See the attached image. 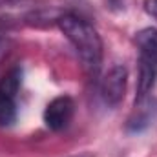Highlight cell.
Masks as SVG:
<instances>
[{"label":"cell","mask_w":157,"mask_h":157,"mask_svg":"<svg viewBox=\"0 0 157 157\" xmlns=\"http://www.w3.org/2000/svg\"><path fill=\"white\" fill-rule=\"evenodd\" d=\"M57 22H59V28L64 33V37L75 48L84 68L95 75L102 62V40L99 37L97 29L84 18L71 15V13L62 15Z\"/></svg>","instance_id":"6da1fadb"},{"label":"cell","mask_w":157,"mask_h":157,"mask_svg":"<svg viewBox=\"0 0 157 157\" xmlns=\"http://www.w3.org/2000/svg\"><path fill=\"white\" fill-rule=\"evenodd\" d=\"M146 11L154 18H157V0H146Z\"/></svg>","instance_id":"52a82bcc"},{"label":"cell","mask_w":157,"mask_h":157,"mask_svg":"<svg viewBox=\"0 0 157 157\" xmlns=\"http://www.w3.org/2000/svg\"><path fill=\"white\" fill-rule=\"evenodd\" d=\"M126 80H128V71L121 64L110 68L108 73L102 77V80H101V97L108 106H117L124 99Z\"/></svg>","instance_id":"277c9868"},{"label":"cell","mask_w":157,"mask_h":157,"mask_svg":"<svg viewBox=\"0 0 157 157\" xmlns=\"http://www.w3.org/2000/svg\"><path fill=\"white\" fill-rule=\"evenodd\" d=\"M80 157H88V155H80Z\"/></svg>","instance_id":"9c48e42d"},{"label":"cell","mask_w":157,"mask_h":157,"mask_svg":"<svg viewBox=\"0 0 157 157\" xmlns=\"http://www.w3.org/2000/svg\"><path fill=\"white\" fill-rule=\"evenodd\" d=\"M2 51H4V42L0 40V55H2Z\"/></svg>","instance_id":"ba28073f"},{"label":"cell","mask_w":157,"mask_h":157,"mask_svg":"<svg viewBox=\"0 0 157 157\" xmlns=\"http://www.w3.org/2000/svg\"><path fill=\"white\" fill-rule=\"evenodd\" d=\"M135 46L139 51V80L135 102L148 99L157 82V29L144 28L135 35Z\"/></svg>","instance_id":"7a4b0ae2"},{"label":"cell","mask_w":157,"mask_h":157,"mask_svg":"<svg viewBox=\"0 0 157 157\" xmlns=\"http://www.w3.org/2000/svg\"><path fill=\"white\" fill-rule=\"evenodd\" d=\"M75 113V102L70 95H59L55 97L44 110V122L49 130L60 132L68 128Z\"/></svg>","instance_id":"3957f363"},{"label":"cell","mask_w":157,"mask_h":157,"mask_svg":"<svg viewBox=\"0 0 157 157\" xmlns=\"http://www.w3.org/2000/svg\"><path fill=\"white\" fill-rule=\"evenodd\" d=\"M17 119V101L15 95L0 91V126H11Z\"/></svg>","instance_id":"8992f818"},{"label":"cell","mask_w":157,"mask_h":157,"mask_svg":"<svg viewBox=\"0 0 157 157\" xmlns=\"http://www.w3.org/2000/svg\"><path fill=\"white\" fill-rule=\"evenodd\" d=\"M157 115V108L154 102H150L148 99L141 101V102H135V108L132 112V115L126 122V130L130 133H141L144 130H148Z\"/></svg>","instance_id":"5b68a950"}]
</instances>
